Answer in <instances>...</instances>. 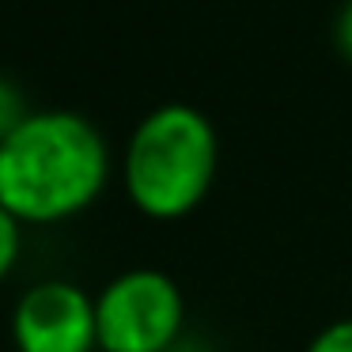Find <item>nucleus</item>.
<instances>
[{
	"instance_id": "obj_4",
	"label": "nucleus",
	"mask_w": 352,
	"mask_h": 352,
	"mask_svg": "<svg viewBox=\"0 0 352 352\" xmlns=\"http://www.w3.org/2000/svg\"><path fill=\"white\" fill-rule=\"evenodd\" d=\"M12 341L16 352H95V296L61 276L31 284L12 307Z\"/></svg>"
},
{
	"instance_id": "obj_5",
	"label": "nucleus",
	"mask_w": 352,
	"mask_h": 352,
	"mask_svg": "<svg viewBox=\"0 0 352 352\" xmlns=\"http://www.w3.org/2000/svg\"><path fill=\"white\" fill-rule=\"evenodd\" d=\"M19 258H23V223L0 205V284L16 273Z\"/></svg>"
},
{
	"instance_id": "obj_7",
	"label": "nucleus",
	"mask_w": 352,
	"mask_h": 352,
	"mask_svg": "<svg viewBox=\"0 0 352 352\" xmlns=\"http://www.w3.org/2000/svg\"><path fill=\"white\" fill-rule=\"evenodd\" d=\"M307 352H352V318H337L311 337Z\"/></svg>"
},
{
	"instance_id": "obj_2",
	"label": "nucleus",
	"mask_w": 352,
	"mask_h": 352,
	"mask_svg": "<svg viewBox=\"0 0 352 352\" xmlns=\"http://www.w3.org/2000/svg\"><path fill=\"white\" fill-rule=\"evenodd\" d=\"M220 170V137L205 110L190 102L152 107L122 148V186L129 205L155 223L197 212Z\"/></svg>"
},
{
	"instance_id": "obj_3",
	"label": "nucleus",
	"mask_w": 352,
	"mask_h": 352,
	"mask_svg": "<svg viewBox=\"0 0 352 352\" xmlns=\"http://www.w3.org/2000/svg\"><path fill=\"white\" fill-rule=\"evenodd\" d=\"M102 352H170L186 322V299L170 273L125 269L95 296Z\"/></svg>"
},
{
	"instance_id": "obj_8",
	"label": "nucleus",
	"mask_w": 352,
	"mask_h": 352,
	"mask_svg": "<svg viewBox=\"0 0 352 352\" xmlns=\"http://www.w3.org/2000/svg\"><path fill=\"white\" fill-rule=\"evenodd\" d=\"M333 46L344 61H352V0H344L333 16Z\"/></svg>"
},
{
	"instance_id": "obj_1",
	"label": "nucleus",
	"mask_w": 352,
	"mask_h": 352,
	"mask_svg": "<svg viewBox=\"0 0 352 352\" xmlns=\"http://www.w3.org/2000/svg\"><path fill=\"white\" fill-rule=\"evenodd\" d=\"M110 182V144L80 110H31L0 140V205L23 228L76 220Z\"/></svg>"
},
{
	"instance_id": "obj_6",
	"label": "nucleus",
	"mask_w": 352,
	"mask_h": 352,
	"mask_svg": "<svg viewBox=\"0 0 352 352\" xmlns=\"http://www.w3.org/2000/svg\"><path fill=\"white\" fill-rule=\"evenodd\" d=\"M27 114H31V107H27L19 84H12L8 76H0V140L8 137V133L16 129Z\"/></svg>"
}]
</instances>
